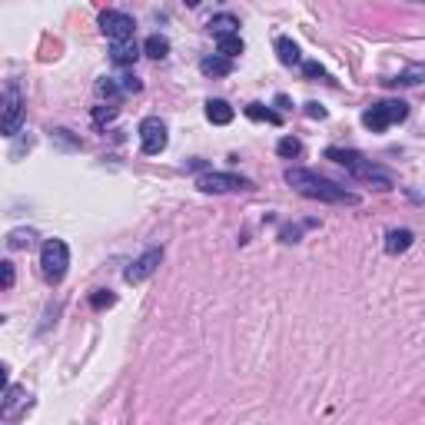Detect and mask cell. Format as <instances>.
Returning a JSON list of instances; mask_svg holds the SVG:
<instances>
[{"instance_id":"1","label":"cell","mask_w":425,"mask_h":425,"mask_svg":"<svg viewBox=\"0 0 425 425\" xmlns=\"http://www.w3.org/2000/svg\"><path fill=\"white\" fill-rule=\"evenodd\" d=\"M286 183L293 186L296 193H303L305 199H319V203H342V206H356L359 203V193H349L346 186L332 183L326 176L313 173V170H299V166H289L286 170Z\"/></svg>"},{"instance_id":"2","label":"cell","mask_w":425,"mask_h":425,"mask_svg":"<svg viewBox=\"0 0 425 425\" xmlns=\"http://www.w3.org/2000/svg\"><path fill=\"white\" fill-rule=\"evenodd\" d=\"M326 160H332V163H339V166H346V170H349L356 180H362V183H372L375 190H389V186H392V173H389V170H382V166H375L372 160H366L359 150L329 146Z\"/></svg>"},{"instance_id":"3","label":"cell","mask_w":425,"mask_h":425,"mask_svg":"<svg viewBox=\"0 0 425 425\" xmlns=\"http://www.w3.org/2000/svg\"><path fill=\"white\" fill-rule=\"evenodd\" d=\"M66 266H70V250H66L64 240H47L44 250H40V269H44V279L50 286L64 283Z\"/></svg>"},{"instance_id":"4","label":"cell","mask_w":425,"mask_h":425,"mask_svg":"<svg viewBox=\"0 0 425 425\" xmlns=\"http://www.w3.org/2000/svg\"><path fill=\"white\" fill-rule=\"evenodd\" d=\"M197 186L203 190V193H240V190H252V180H246V176L240 173H203L197 180Z\"/></svg>"},{"instance_id":"5","label":"cell","mask_w":425,"mask_h":425,"mask_svg":"<svg viewBox=\"0 0 425 425\" xmlns=\"http://www.w3.org/2000/svg\"><path fill=\"white\" fill-rule=\"evenodd\" d=\"M23 110H27V100H23L21 87L7 83V90H4V136H13V133L21 130Z\"/></svg>"},{"instance_id":"6","label":"cell","mask_w":425,"mask_h":425,"mask_svg":"<svg viewBox=\"0 0 425 425\" xmlns=\"http://www.w3.org/2000/svg\"><path fill=\"white\" fill-rule=\"evenodd\" d=\"M166 143H170V136H166V123L160 120V117H146V120L140 123V146L146 156H156V153L166 150Z\"/></svg>"},{"instance_id":"7","label":"cell","mask_w":425,"mask_h":425,"mask_svg":"<svg viewBox=\"0 0 425 425\" xmlns=\"http://www.w3.org/2000/svg\"><path fill=\"white\" fill-rule=\"evenodd\" d=\"M100 30L110 40H133L136 23H133L130 13H123V11H103L100 13Z\"/></svg>"},{"instance_id":"8","label":"cell","mask_w":425,"mask_h":425,"mask_svg":"<svg viewBox=\"0 0 425 425\" xmlns=\"http://www.w3.org/2000/svg\"><path fill=\"white\" fill-rule=\"evenodd\" d=\"M160 260H163V250H146L140 256V260H133L130 262V269H127V273H123V279H127V283H143V279H150L153 273H156V266H160Z\"/></svg>"},{"instance_id":"9","label":"cell","mask_w":425,"mask_h":425,"mask_svg":"<svg viewBox=\"0 0 425 425\" xmlns=\"http://www.w3.org/2000/svg\"><path fill=\"white\" fill-rule=\"evenodd\" d=\"M27 405H30L27 389H21V385H7V389H4V399H0V419H17L21 409H27Z\"/></svg>"},{"instance_id":"10","label":"cell","mask_w":425,"mask_h":425,"mask_svg":"<svg viewBox=\"0 0 425 425\" xmlns=\"http://www.w3.org/2000/svg\"><path fill=\"white\" fill-rule=\"evenodd\" d=\"M362 123H366V130L372 133H382L392 127V113H389V103L382 100V103H372L366 113H362Z\"/></svg>"},{"instance_id":"11","label":"cell","mask_w":425,"mask_h":425,"mask_svg":"<svg viewBox=\"0 0 425 425\" xmlns=\"http://www.w3.org/2000/svg\"><path fill=\"white\" fill-rule=\"evenodd\" d=\"M136 57H140L136 40H113V47H110V60H113L117 66H133L136 64Z\"/></svg>"},{"instance_id":"12","label":"cell","mask_w":425,"mask_h":425,"mask_svg":"<svg viewBox=\"0 0 425 425\" xmlns=\"http://www.w3.org/2000/svg\"><path fill=\"white\" fill-rule=\"evenodd\" d=\"M412 243H415L412 229H389V233H385V252H389V256H399V252H405Z\"/></svg>"},{"instance_id":"13","label":"cell","mask_w":425,"mask_h":425,"mask_svg":"<svg viewBox=\"0 0 425 425\" xmlns=\"http://www.w3.org/2000/svg\"><path fill=\"white\" fill-rule=\"evenodd\" d=\"M276 54H279L283 66H303V54H299V47L289 37H276Z\"/></svg>"},{"instance_id":"14","label":"cell","mask_w":425,"mask_h":425,"mask_svg":"<svg viewBox=\"0 0 425 425\" xmlns=\"http://www.w3.org/2000/svg\"><path fill=\"white\" fill-rule=\"evenodd\" d=\"M199 70H203V76H226L229 70H233V60L223 54L203 57V60H199Z\"/></svg>"},{"instance_id":"15","label":"cell","mask_w":425,"mask_h":425,"mask_svg":"<svg viewBox=\"0 0 425 425\" xmlns=\"http://www.w3.org/2000/svg\"><path fill=\"white\" fill-rule=\"evenodd\" d=\"M206 120L216 127H226V123H233V107L226 100H206Z\"/></svg>"},{"instance_id":"16","label":"cell","mask_w":425,"mask_h":425,"mask_svg":"<svg viewBox=\"0 0 425 425\" xmlns=\"http://www.w3.org/2000/svg\"><path fill=\"white\" fill-rule=\"evenodd\" d=\"M422 80H425V64H412V66H405L395 80H389V83H395V87H419Z\"/></svg>"},{"instance_id":"17","label":"cell","mask_w":425,"mask_h":425,"mask_svg":"<svg viewBox=\"0 0 425 425\" xmlns=\"http://www.w3.org/2000/svg\"><path fill=\"white\" fill-rule=\"evenodd\" d=\"M143 54L153 57V60H163V57L170 54V40H166L163 33H153V37H146V44H143Z\"/></svg>"},{"instance_id":"18","label":"cell","mask_w":425,"mask_h":425,"mask_svg":"<svg viewBox=\"0 0 425 425\" xmlns=\"http://www.w3.org/2000/svg\"><path fill=\"white\" fill-rule=\"evenodd\" d=\"M246 117H250V120H256V123H273V127H279V123H283V117H279L276 110L262 107V103H250V107H246Z\"/></svg>"},{"instance_id":"19","label":"cell","mask_w":425,"mask_h":425,"mask_svg":"<svg viewBox=\"0 0 425 425\" xmlns=\"http://www.w3.org/2000/svg\"><path fill=\"white\" fill-rule=\"evenodd\" d=\"M209 30L216 33V37H226V33H240V21L233 17V13H219L209 21Z\"/></svg>"},{"instance_id":"20","label":"cell","mask_w":425,"mask_h":425,"mask_svg":"<svg viewBox=\"0 0 425 425\" xmlns=\"http://www.w3.org/2000/svg\"><path fill=\"white\" fill-rule=\"evenodd\" d=\"M216 54L223 57H240L243 54V40H240V33H226V37H216Z\"/></svg>"},{"instance_id":"21","label":"cell","mask_w":425,"mask_h":425,"mask_svg":"<svg viewBox=\"0 0 425 425\" xmlns=\"http://www.w3.org/2000/svg\"><path fill=\"white\" fill-rule=\"evenodd\" d=\"M33 240H37L33 229H13L11 236H7V246H11V250H27Z\"/></svg>"},{"instance_id":"22","label":"cell","mask_w":425,"mask_h":425,"mask_svg":"<svg viewBox=\"0 0 425 425\" xmlns=\"http://www.w3.org/2000/svg\"><path fill=\"white\" fill-rule=\"evenodd\" d=\"M276 153H279V156H286V160H293V156H299V153H303V143L296 140V136H283V140H279V146H276Z\"/></svg>"},{"instance_id":"23","label":"cell","mask_w":425,"mask_h":425,"mask_svg":"<svg viewBox=\"0 0 425 425\" xmlns=\"http://www.w3.org/2000/svg\"><path fill=\"white\" fill-rule=\"evenodd\" d=\"M117 303V296L110 293V289H97V293L90 296V305H93V309H107V305H113Z\"/></svg>"},{"instance_id":"24","label":"cell","mask_w":425,"mask_h":425,"mask_svg":"<svg viewBox=\"0 0 425 425\" xmlns=\"http://www.w3.org/2000/svg\"><path fill=\"white\" fill-rule=\"evenodd\" d=\"M117 113H120V110L113 107V103H107V107H97V110H93V123H100V127H103V123L117 120Z\"/></svg>"},{"instance_id":"25","label":"cell","mask_w":425,"mask_h":425,"mask_svg":"<svg viewBox=\"0 0 425 425\" xmlns=\"http://www.w3.org/2000/svg\"><path fill=\"white\" fill-rule=\"evenodd\" d=\"M389 103V113H392V123H402L409 117V103L405 100H385Z\"/></svg>"},{"instance_id":"26","label":"cell","mask_w":425,"mask_h":425,"mask_svg":"<svg viewBox=\"0 0 425 425\" xmlns=\"http://www.w3.org/2000/svg\"><path fill=\"white\" fill-rule=\"evenodd\" d=\"M303 74L309 76V80H326V66L322 64H316V60H303Z\"/></svg>"},{"instance_id":"27","label":"cell","mask_w":425,"mask_h":425,"mask_svg":"<svg viewBox=\"0 0 425 425\" xmlns=\"http://www.w3.org/2000/svg\"><path fill=\"white\" fill-rule=\"evenodd\" d=\"M120 90H123V87H120V83H113L110 76H103V80L97 83V93H100V97H117Z\"/></svg>"},{"instance_id":"28","label":"cell","mask_w":425,"mask_h":425,"mask_svg":"<svg viewBox=\"0 0 425 425\" xmlns=\"http://www.w3.org/2000/svg\"><path fill=\"white\" fill-rule=\"evenodd\" d=\"M0 273H4V289H11L13 279H17V273H13V262L4 260V262H0Z\"/></svg>"},{"instance_id":"29","label":"cell","mask_w":425,"mask_h":425,"mask_svg":"<svg viewBox=\"0 0 425 425\" xmlns=\"http://www.w3.org/2000/svg\"><path fill=\"white\" fill-rule=\"evenodd\" d=\"M120 87H123V93H140L143 83H140V80H136L133 74H127V76H123V83H120Z\"/></svg>"},{"instance_id":"30","label":"cell","mask_w":425,"mask_h":425,"mask_svg":"<svg viewBox=\"0 0 425 425\" xmlns=\"http://www.w3.org/2000/svg\"><path fill=\"white\" fill-rule=\"evenodd\" d=\"M305 117H313V120H322V117H326V110L319 107V103H305Z\"/></svg>"},{"instance_id":"31","label":"cell","mask_w":425,"mask_h":425,"mask_svg":"<svg viewBox=\"0 0 425 425\" xmlns=\"http://www.w3.org/2000/svg\"><path fill=\"white\" fill-rule=\"evenodd\" d=\"M186 7H199V0H183Z\"/></svg>"},{"instance_id":"32","label":"cell","mask_w":425,"mask_h":425,"mask_svg":"<svg viewBox=\"0 0 425 425\" xmlns=\"http://www.w3.org/2000/svg\"><path fill=\"white\" fill-rule=\"evenodd\" d=\"M412 4H425V0H412Z\"/></svg>"}]
</instances>
